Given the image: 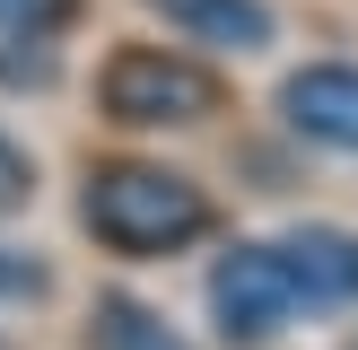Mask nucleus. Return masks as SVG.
<instances>
[{
	"instance_id": "nucleus-8",
	"label": "nucleus",
	"mask_w": 358,
	"mask_h": 350,
	"mask_svg": "<svg viewBox=\"0 0 358 350\" xmlns=\"http://www.w3.org/2000/svg\"><path fill=\"white\" fill-rule=\"evenodd\" d=\"M52 289V272L27 254V245H0V298H44Z\"/></svg>"
},
{
	"instance_id": "nucleus-6",
	"label": "nucleus",
	"mask_w": 358,
	"mask_h": 350,
	"mask_svg": "<svg viewBox=\"0 0 358 350\" xmlns=\"http://www.w3.org/2000/svg\"><path fill=\"white\" fill-rule=\"evenodd\" d=\"M184 44H219V52H262L271 44V9L262 0H149Z\"/></svg>"
},
{
	"instance_id": "nucleus-4",
	"label": "nucleus",
	"mask_w": 358,
	"mask_h": 350,
	"mask_svg": "<svg viewBox=\"0 0 358 350\" xmlns=\"http://www.w3.org/2000/svg\"><path fill=\"white\" fill-rule=\"evenodd\" d=\"M280 114H289V132H306V140H324V149H350L358 158V70L350 62L297 70V79L280 88Z\"/></svg>"
},
{
	"instance_id": "nucleus-10",
	"label": "nucleus",
	"mask_w": 358,
	"mask_h": 350,
	"mask_svg": "<svg viewBox=\"0 0 358 350\" xmlns=\"http://www.w3.org/2000/svg\"><path fill=\"white\" fill-rule=\"evenodd\" d=\"M27 192H35V158L17 149L9 132H0V210H17V202H27Z\"/></svg>"
},
{
	"instance_id": "nucleus-5",
	"label": "nucleus",
	"mask_w": 358,
	"mask_h": 350,
	"mask_svg": "<svg viewBox=\"0 0 358 350\" xmlns=\"http://www.w3.org/2000/svg\"><path fill=\"white\" fill-rule=\"evenodd\" d=\"M280 254H289L306 307H358V237L350 227H297V237H280Z\"/></svg>"
},
{
	"instance_id": "nucleus-9",
	"label": "nucleus",
	"mask_w": 358,
	"mask_h": 350,
	"mask_svg": "<svg viewBox=\"0 0 358 350\" xmlns=\"http://www.w3.org/2000/svg\"><path fill=\"white\" fill-rule=\"evenodd\" d=\"M62 18H70V0H0V35H44Z\"/></svg>"
},
{
	"instance_id": "nucleus-2",
	"label": "nucleus",
	"mask_w": 358,
	"mask_h": 350,
	"mask_svg": "<svg viewBox=\"0 0 358 350\" xmlns=\"http://www.w3.org/2000/svg\"><path fill=\"white\" fill-rule=\"evenodd\" d=\"M96 97H105V114L131 122V132H184V122L219 114V79H210L192 52H166V44H122L114 62L96 70Z\"/></svg>"
},
{
	"instance_id": "nucleus-1",
	"label": "nucleus",
	"mask_w": 358,
	"mask_h": 350,
	"mask_svg": "<svg viewBox=\"0 0 358 350\" xmlns=\"http://www.w3.org/2000/svg\"><path fill=\"white\" fill-rule=\"evenodd\" d=\"M79 219L105 254H131V262H157V254H184V245L210 237V192L175 167H149V158H114V167L87 175L79 192Z\"/></svg>"
},
{
	"instance_id": "nucleus-3",
	"label": "nucleus",
	"mask_w": 358,
	"mask_h": 350,
	"mask_svg": "<svg viewBox=\"0 0 358 350\" xmlns=\"http://www.w3.org/2000/svg\"><path fill=\"white\" fill-rule=\"evenodd\" d=\"M210 307H219L227 342H271V332L306 307V289H297V272H289L280 245H236V254H219V272H210Z\"/></svg>"
},
{
	"instance_id": "nucleus-7",
	"label": "nucleus",
	"mask_w": 358,
	"mask_h": 350,
	"mask_svg": "<svg viewBox=\"0 0 358 350\" xmlns=\"http://www.w3.org/2000/svg\"><path fill=\"white\" fill-rule=\"evenodd\" d=\"M87 350H192V342L157 307H140V298H96V315H87Z\"/></svg>"
}]
</instances>
